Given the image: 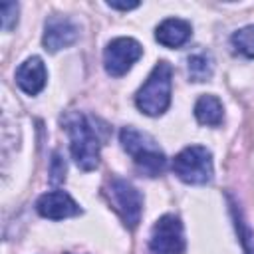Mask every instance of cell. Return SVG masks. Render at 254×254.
<instances>
[{
    "instance_id": "1",
    "label": "cell",
    "mask_w": 254,
    "mask_h": 254,
    "mask_svg": "<svg viewBox=\"0 0 254 254\" xmlns=\"http://www.w3.org/2000/svg\"><path fill=\"white\" fill-rule=\"evenodd\" d=\"M62 123L69 135V151L75 165L81 171H93L99 165V139L79 111H69L62 117Z\"/></svg>"
},
{
    "instance_id": "2",
    "label": "cell",
    "mask_w": 254,
    "mask_h": 254,
    "mask_svg": "<svg viewBox=\"0 0 254 254\" xmlns=\"http://www.w3.org/2000/svg\"><path fill=\"white\" fill-rule=\"evenodd\" d=\"M119 141L121 147L133 157L141 173H145L147 177H157L159 173H163L167 157L151 135L141 133L135 127H123L119 133Z\"/></svg>"
},
{
    "instance_id": "3",
    "label": "cell",
    "mask_w": 254,
    "mask_h": 254,
    "mask_svg": "<svg viewBox=\"0 0 254 254\" xmlns=\"http://www.w3.org/2000/svg\"><path fill=\"white\" fill-rule=\"evenodd\" d=\"M171 77H173V67L167 62H159L153 67L147 81L135 95V103L141 113L157 117L167 111L171 103Z\"/></svg>"
},
{
    "instance_id": "4",
    "label": "cell",
    "mask_w": 254,
    "mask_h": 254,
    "mask_svg": "<svg viewBox=\"0 0 254 254\" xmlns=\"http://www.w3.org/2000/svg\"><path fill=\"white\" fill-rule=\"evenodd\" d=\"M173 173L187 185H206L212 179V155L206 147L190 145L173 159Z\"/></svg>"
},
{
    "instance_id": "5",
    "label": "cell",
    "mask_w": 254,
    "mask_h": 254,
    "mask_svg": "<svg viewBox=\"0 0 254 254\" xmlns=\"http://www.w3.org/2000/svg\"><path fill=\"white\" fill-rule=\"evenodd\" d=\"M187 248L185 234H183V222L175 214L161 216L149 236V252L151 254H183Z\"/></svg>"
},
{
    "instance_id": "6",
    "label": "cell",
    "mask_w": 254,
    "mask_h": 254,
    "mask_svg": "<svg viewBox=\"0 0 254 254\" xmlns=\"http://www.w3.org/2000/svg\"><path fill=\"white\" fill-rule=\"evenodd\" d=\"M109 198L123 218L125 226L135 228L141 220V210H143V196L141 192L123 179H111L109 183Z\"/></svg>"
},
{
    "instance_id": "7",
    "label": "cell",
    "mask_w": 254,
    "mask_h": 254,
    "mask_svg": "<svg viewBox=\"0 0 254 254\" xmlns=\"http://www.w3.org/2000/svg\"><path fill=\"white\" fill-rule=\"evenodd\" d=\"M141 54H143V48L137 40L115 38L105 46V52H103L105 71L113 77H121L133 67V64L141 58Z\"/></svg>"
},
{
    "instance_id": "8",
    "label": "cell",
    "mask_w": 254,
    "mask_h": 254,
    "mask_svg": "<svg viewBox=\"0 0 254 254\" xmlns=\"http://www.w3.org/2000/svg\"><path fill=\"white\" fill-rule=\"evenodd\" d=\"M77 36H79L77 26H75L69 18L56 14V16H50V18L46 20V28H44V38H42V42H44V48L54 54V52H58V50H62V48L71 46V44L77 40Z\"/></svg>"
},
{
    "instance_id": "9",
    "label": "cell",
    "mask_w": 254,
    "mask_h": 254,
    "mask_svg": "<svg viewBox=\"0 0 254 254\" xmlns=\"http://www.w3.org/2000/svg\"><path fill=\"white\" fill-rule=\"evenodd\" d=\"M36 210L50 220H64L69 216H75L81 212L79 204L65 192V190H52L44 192L36 200Z\"/></svg>"
},
{
    "instance_id": "10",
    "label": "cell",
    "mask_w": 254,
    "mask_h": 254,
    "mask_svg": "<svg viewBox=\"0 0 254 254\" xmlns=\"http://www.w3.org/2000/svg\"><path fill=\"white\" fill-rule=\"evenodd\" d=\"M46 79H48V71H46V65L44 62L38 58V56H32L28 58L24 64H20V67L16 69V83L18 87L28 93V95H36L44 89L46 85Z\"/></svg>"
},
{
    "instance_id": "11",
    "label": "cell",
    "mask_w": 254,
    "mask_h": 254,
    "mask_svg": "<svg viewBox=\"0 0 254 254\" xmlns=\"http://www.w3.org/2000/svg\"><path fill=\"white\" fill-rule=\"evenodd\" d=\"M192 28L187 20L181 18H167L155 30V40L165 48H181L189 42Z\"/></svg>"
},
{
    "instance_id": "12",
    "label": "cell",
    "mask_w": 254,
    "mask_h": 254,
    "mask_svg": "<svg viewBox=\"0 0 254 254\" xmlns=\"http://www.w3.org/2000/svg\"><path fill=\"white\" fill-rule=\"evenodd\" d=\"M194 117L200 125L208 127H218L224 117V109L218 97L214 95H200L198 101L194 103Z\"/></svg>"
},
{
    "instance_id": "13",
    "label": "cell",
    "mask_w": 254,
    "mask_h": 254,
    "mask_svg": "<svg viewBox=\"0 0 254 254\" xmlns=\"http://www.w3.org/2000/svg\"><path fill=\"white\" fill-rule=\"evenodd\" d=\"M187 65H189V77L192 81H206L212 75V58L206 52H196L189 56Z\"/></svg>"
},
{
    "instance_id": "14",
    "label": "cell",
    "mask_w": 254,
    "mask_h": 254,
    "mask_svg": "<svg viewBox=\"0 0 254 254\" xmlns=\"http://www.w3.org/2000/svg\"><path fill=\"white\" fill-rule=\"evenodd\" d=\"M230 44L236 54H242L244 58H254V24L234 32L230 38Z\"/></svg>"
},
{
    "instance_id": "15",
    "label": "cell",
    "mask_w": 254,
    "mask_h": 254,
    "mask_svg": "<svg viewBox=\"0 0 254 254\" xmlns=\"http://www.w3.org/2000/svg\"><path fill=\"white\" fill-rule=\"evenodd\" d=\"M2 10V28L8 32L18 24V4L16 2H4L0 6Z\"/></svg>"
},
{
    "instance_id": "16",
    "label": "cell",
    "mask_w": 254,
    "mask_h": 254,
    "mask_svg": "<svg viewBox=\"0 0 254 254\" xmlns=\"http://www.w3.org/2000/svg\"><path fill=\"white\" fill-rule=\"evenodd\" d=\"M52 183H62L65 179V165L64 161L60 159V155H54L52 159Z\"/></svg>"
},
{
    "instance_id": "17",
    "label": "cell",
    "mask_w": 254,
    "mask_h": 254,
    "mask_svg": "<svg viewBox=\"0 0 254 254\" xmlns=\"http://www.w3.org/2000/svg\"><path fill=\"white\" fill-rule=\"evenodd\" d=\"M107 6L109 8H115V10H133V8H137L139 6V2H107Z\"/></svg>"
}]
</instances>
